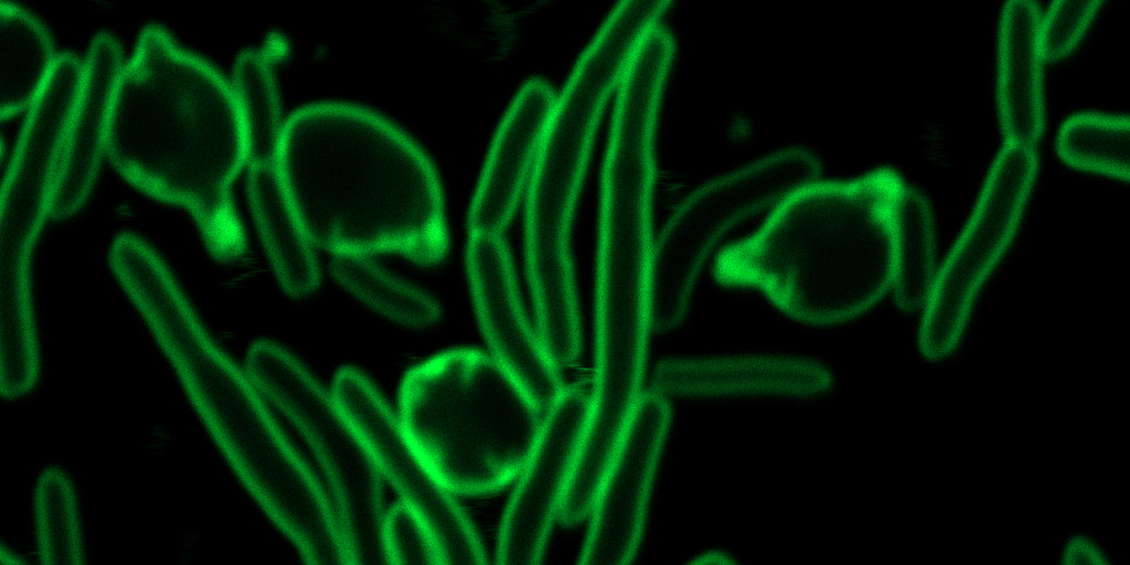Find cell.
<instances>
[{
	"instance_id": "cell-13",
	"label": "cell",
	"mask_w": 1130,
	"mask_h": 565,
	"mask_svg": "<svg viewBox=\"0 0 1130 565\" xmlns=\"http://www.w3.org/2000/svg\"><path fill=\"white\" fill-rule=\"evenodd\" d=\"M832 376L814 359L775 352L682 355L663 359L649 375L650 391L670 401L776 396L807 398L827 392Z\"/></svg>"
},
{
	"instance_id": "cell-27",
	"label": "cell",
	"mask_w": 1130,
	"mask_h": 565,
	"mask_svg": "<svg viewBox=\"0 0 1130 565\" xmlns=\"http://www.w3.org/2000/svg\"><path fill=\"white\" fill-rule=\"evenodd\" d=\"M1 562L3 564L20 563V561H19V558L17 557L15 554H13L11 551H4V550L2 551V554H1Z\"/></svg>"
},
{
	"instance_id": "cell-16",
	"label": "cell",
	"mask_w": 1130,
	"mask_h": 565,
	"mask_svg": "<svg viewBox=\"0 0 1130 565\" xmlns=\"http://www.w3.org/2000/svg\"><path fill=\"white\" fill-rule=\"evenodd\" d=\"M1040 9L1011 0L1001 11L998 34V110L1005 141L1034 146L1045 119Z\"/></svg>"
},
{
	"instance_id": "cell-10",
	"label": "cell",
	"mask_w": 1130,
	"mask_h": 565,
	"mask_svg": "<svg viewBox=\"0 0 1130 565\" xmlns=\"http://www.w3.org/2000/svg\"><path fill=\"white\" fill-rule=\"evenodd\" d=\"M588 390L565 385L544 411L537 438L512 480L495 547L501 564H535L543 557L579 459Z\"/></svg>"
},
{
	"instance_id": "cell-20",
	"label": "cell",
	"mask_w": 1130,
	"mask_h": 565,
	"mask_svg": "<svg viewBox=\"0 0 1130 565\" xmlns=\"http://www.w3.org/2000/svg\"><path fill=\"white\" fill-rule=\"evenodd\" d=\"M332 270L351 295L393 322L423 328L439 316L438 306L429 296L386 274L365 255H335Z\"/></svg>"
},
{
	"instance_id": "cell-24",
	"label": "cell",
	"mask_w": 1130,
	"mask_h": 565,
	"mask_svg": "<svg viewBox=\"0 0 1130 565\" xmlns=\"http://www.w3.org/2000/svg\"><path fill=\"white\" fill-rule=\"evenodd\" d=\"M1099 4L1096 0H1057L1040 15V35L1046 58L1062 57L1076 47Z\"/></svg>"
},
{
	"instance_id": "cell-17",
	"label": "cell",
	"mask_w": 1130,
	"mask_h": 565,
	"mask_svg": "<svg viewBox=\"0 0 1130 565\" xmlns=\"http://www.w3.org/2000/svg\"><path fill=\"white\" fill-rule=\"evenodd\" d=\"M281 145L246 156L252 212L280 285L292 296H305L318 282L312 243L305 233L284 180Z\"/></svg>"
},
{
	"instance_id": "cell-6",
	"label": "cell",
	"mask_w": 1130,
	"mask_h": 565,
	"mask_svg": "<svg viewBox=\"0 0 1130 565\" xmlns=\"http://www.w3.org/2000/svg\"><path fill=\"white\" fill-rule=\"evenodd\" d=\"M814 154L783 147L706 181L671 213L652 247V322L665 332L683 320L702 264L716 244L754 214L772 209L817 179Z\"/></svg>"
},
{
	"instance_id": "cell-9",
	"label": "cell",
	"mask_w": 1130,
	"mask_h": 565,
	"mask_svg": "<svg viewBox=\"0 0 1130 565\" xmlns=\"http://www.w3.org/2000/svg\"><path fill=\"white\" fill-rule=\"evenodd\" d=\"M82 62L58 55L51 76L30 105L1 193L0 262L10 270L31 266L35 239L53 203Z\"/></svg>"
},
{
	"instance_id": "cell-2",
	"label": "cell",
	"mask_w": 1130,
	"mask_h": 565,
	"mask_svg": "<svg viewBox=\"0 0 1130 565\" xmlns=\"http://www.w3.org/2000/svg\"><path fill=\"white\" fill-rule=\"evenodd\" d=\"M107 152L130 182L189 210L215 255L239 253L230 191L246 152L232 83L161 28H145L122 64Z\"/></svg>"
},
{
	"instance_id": "cell-14",
	"label": "cell",
	"mask_w": 1130,
	"mask_h": 565,
	"mask_svg": "<svg viewBox=\"0 0 1130 565\" xmlns=\"http://www.w3.org/2000/svg\"><path fill=\"white\" fill-rule=\"evenodd\" d=\"M556 92L541 77L516 90L490 142L470 203L469 233L498 234L526 190Z\"/></svg>"
},
{
	"instance_id": "cell-8",
	"label": "cell",
	"mask_w": 1130,
	"mask_h": 565,
	"mask_svg": "<svg viewBox=\"0 0 1130 565\" xmlns=\"http://www.w3.org/2000/svg\"><path fill=\"white\" fill-rule=\"evenodd\" d=\"M332 392L362 436L385 484L428 526L441 564H482L487 552L459 501L428 467L405 434L396 411L359 370L341 369Z\"/></svg>"
},
{
	"instance_id": "cell-3",
	"label": "cell",
	"mask_w": 1130,
	"mask_h": 565,
	"mask_svg": "<svg viewBox=\"0 0 1130 565\" xmlns=\"http://www.w3.org/2000/svg\"><path fill=\"white\" fill-rule=\"evenodd\" d=\"M905 184L891 169L807 182L754 233L724 248L715 274L759 288L802 322L855 317L892 288L896 207Z\"/></svg>"
},
{
	"instance_id": "cell-18",
	"label": "cell",
	"mask_w": 1130,
	"mask_h": 565,
	"mask_svg": "<svg viewBox=\"0 0 1130 565\" xmlns=\"http://www.w3.org/2000/svg\"><path fill=\"white\" fill-rule=\"evenodd\" d=\"M58 56L43 25L22 7L1 2L0 106L10 115L36 99Z\"/></svg>"
},
{
	"instance_id": "cell-5",
	"label": "cell",
	"mask_w": 1130,
	"mask_h": 565,
	"mask_svg": "<svg viewBox=\"0 0 1130 565\" xmlns=\"http://www.w3.org/2000/svg\"><path fill=\"white\" fill-rule=\"evenodd\" d=\"M246 371L312 455L352 564L384 562L381 534L388 508L385 483L332 390L321 386L298 359L271 341H258L249 348Z\"/></svg>"
},
{
	"instance_id": "cell-7",
	"label": "cell",
	"mask_w": 1130,
	"mask_h": 565,
	"mask_svg": "<svg viewBox=\"0 0 1130 565\" xmlns=\"http://www.w3.org/2000/svg\"><path fill=\"white\" fill-rule=\"evenodd\" d=\"M1034 146L1005 141L920 309L918 348L930 361L959 345L979 295L1011 245L1036 179Z\"/></svg>"
},
{
	"instance_id": "cell-21",
	"label": "cell",
	"mask_w": 1130,
	"mask_h": 565,
	"mask_svg": "<svg viewBox=\"0 0 1130 565\" xmlns=\"http://www.w3.org/2000/svg\"><path fill=\"white\" fill-rule=\"evenodd\" d=\"M33 522L38 554L45 564H78L84 557L83 532L75 487L60 468L36 479Z\"/></svg>"
},
{
	"instance_id": "cell-15",
	"label": "cell",
	"mask_w": 1130,
	"mask_h": 565,
	"mask_svg": "<svg viewBox=\"0 0 1130 565\" xmlns=\"http://www.w3.org/2000/svg\"><path fill=\"white\" fill-rule=\"evenodd\" d=\"M116 40L98 33L92 41L67 128L53 215L75 212L86 200L99 160L107 151L117 85L122 68Z\"/></svg>"
},
{
	"instance_id": "cell-19",
	"label": "cell",
	"mask_w": 1130,
	"mask_h": 565,
	"mask_svg": "<svg viewBox=\"0 0 1130 565\" xmlns=\"http://www.w3.org/2000/svg\"><path fill=\"white\" fill-rule=\"evenodd\" d=\"M937 269L931 207L919 191L905 184L896 207L895 264L891 288L902 309H921Z\"/></svg>"
},
{
	"instance_id": "cell-11",
	"label": "cell",
	"mask_w": 1130,
	"mask_h": 565,
	"mask_svg": "<svg viewBox=\"0 0 1130 565\" xmlns=\"http://www.w3.org/2000/svg\"><path fill=\"white\" fill-rule=\"evenodd\" d=\"M671 419L670 401L648 390L584 519L580 563L621 565L637 555Z\"/></svg>"
},
{
	"instance_id": "cell-26",
	"label": "cell",
	"mask_w": 1130,
	"mask_h": 565,
	"mask_svg": "<svg viewBox=\"0 0 1130 565\" xmlns=\"http://www.w3.org/2000/svg\"><path fill=\"white\" fill-rule=\"evenodd\" d=\"M692 562L693 563H702V564H705V563L727 564V563H734L735 559H733V556L728 552H726L724 550L712 548V550H706V551L700 553L699 555L695 556V558Z\"/></svg>"
},
{
	"instance_id": "cell-1",
	"label": "cell",
	"mask_w": 1130,
	"mask_h": 565,
	"mask_svg": "<svg viewBox=\"0 0 1130 565\" xmlns=\"http://www.w3.org/2000/svg\"><path fill=\"white\" fill-rule=\"evenodd\" d=\"M280 164L312 245L334 255L394 250L424 262L443 255L436 172L385 118L348 103L307 105L286 118Z\"/></svg>"
},
{
	"instance_id": "cell-22",
	"label": "cell",
	"mask_w": 1130,
	"mask_h": 565,
	"mask_svg": "<svg viewBox=\"0 0 1130 565\" xmlns=\"http://www.w3.org/2000/svg\"><path fill=\"white\" fill-rule=\"evenodd\" d=\"M1057 151L1077 169L1117 179L1129 177V119L1084 111L1067 117L1057 132Z\"/></svg>"
},
{
	"instance_id": "cell-23",
	"label": "cell",
	"mask_w": 1130,
	"mask_h": 565,
	"mask_svg": "<svg viewBox=\"0 0 1130 565\" xmlns=\"http://www.w3.org/2000/svg\"><path fill=\"white\" fill-rule=\"evenodd\" d=\"M381 543L384 562L441 564L438 546L428 526L398 501L387 508Z\"/></svg>"
},
{
	"instance_id": "cell-4",
	"label": "cell",
	"mask_w": 1130,
	"mask_h": 565,
	"mask_svg": "<svg viewBox=\"0 0 1130 565\" xmlns=\"http://www.w3.org/2000/svg\"><path fill=\"white\" fill-rule=\"evenodd\" d=\"M396 414L431 471L472 495L512 482L544 411L487 352L455 349L407 372Z\"/></svg>"
},
{
	"instance_id": "cell-12",
	"label": "cell",
	"mask_w": 1130,
	"mask_h": 565,
	"mask_svg": "<svg viewBox=\"0 0 1130 565\" xmlns=\"http://www.w3.org/2000/svg\"><path fill=\"white\" fill-rule=\"evenodd\" d=\"M466 262L487 353L545 411L566 384L527 316L501 235L469 233Z\"/></svg>"
},
{
	"instance_id": "cell-25",
	"label": "cell",
	"mask_w": 1130,
	"mask_h": 565,
	"mask_svg": "<svg viewBox=\"0 0 1130 565\" xmlns=\"http://www.w3.org/2000/svg\"><path fill=\"white\" fill-rule=\"evenodd\" d=\"M1062 557L1064 563L1070 565H1098L1107 562L1099 544L1083 535L1075 536L1066 543Z\"/></svg>"
}]
</instances>
